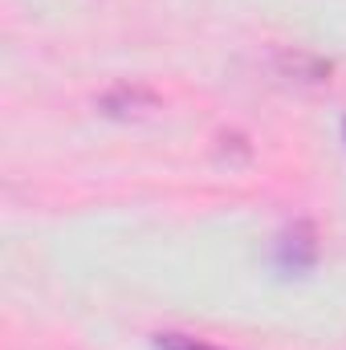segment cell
Returning a JSON list of instances; mask_svg holds the SVG:
<instances>
[{"instance_id":"1","label":"cell","mask_w":346,"mask_h":350,"mask_svg":"<svg viewBox=\"0 0 346 350\" xmlns=\"http://www.w3.org/2000/svg\"><path fill=\"white\" fill-rule=\"evenodd\" d=\"M314 261H318V232H314V224H306V220L285 224L277 232V241H273V265L285 277H297V273L314 269Z\"/></svg>"},{"instance_id":"2","label":"cell","mask_w":346,"mask_h":350,"mask_svg":"<svg viewBox=\"0 0 346 350\" xmlns=\"http://www.w3.org/2000/svg\"><path fill=\"white\" fill-rule=\"evenodd\" d=\"M151 102H155V98H151V94H147V90H114V94H106V98H102V110H106V114H139V110H143V106H151Z\"/></svg>"},{"instance_id":"3","label":"cell","mask_w":346,"mask_h":350,"mask_svg":"<svg viewBox=\"0 0 346 350\" xmlns=\"http://www.w3.org/2000/svg\"><path fill=\"white\" fill-rule=\"evenodd\" d=\"M155 350H220L212 347V342H200V338H191V334H155Z\"/></svg>"},{"instance_id":"4","label":"cell","mask_w":346,"mask_h":350,"mask_svg":"<svg viewBox=\"0 0 346 350\" xmlns=\"http://www.w3.org/2000/svg\"><path fill=\"white\" fill-rule=\"evenodd\" d=\"M343 135H346V122H343Z\"/></svg>"}]
</instances>
